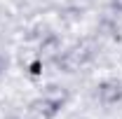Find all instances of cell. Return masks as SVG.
<instances>
[{
    "instance_id": "obj_5",
    "label": "cell",
    "mask_w": 122,
    "mask_h": 119,
    "mask_svg": "<svg viewBox=\"0 0 122 119\" xmlns=\"http://www.w3.org/2000/svg\"><path fill=\"white\" fill-rule=\"evenodd\" d=\"M5 65H7V61L2 59V54H0V73H2V70H5Z\"/></svg>"
},
{
    "instance_id": "obj_1",
    "label": "cell",
    "mask_w": 122,
    "mask_h": 119,
    "mask_svg": "<svg viewBox=\"0 0 122 119\" xmlns=\"http://www.w3.org/2000/svg\"><path fill=\"white\" fill-rule=\"evenodd\" d=\"M68 101V96L61 91V93H45L42 98H38V101H33V112L35 114H40L42 119H54L59 114L61 110H63V105Z\"/></svg>"
},
{
    "instance_id": "obj_3",
    "label": "cell",
    "mask_w": 122,
    "mask_h": 119,
    "mask_svg": "<svg viewBox=\"0 0 122 119\" xmlns=\"http://www.w3.org/2000/svg\"><path fill=\"white\" fill-rule=\"evenodd\" d=\"M96 98L106 107L117 105L122 101V82L120 79H103V82H99L96 84Z\"/></svg>"
},
{
    "instance_id": "obj_4",
    "label": "cell",
    "mask_w": 122,
    "mask_h": 119,
    "mask_svg": "<svg viewBox=\"0 0 122 119\" xmlns=\"http://www.w3.org/2000/svg\"><path fill=\"white\" fill-rule=\"evenodd\" d=\"M110 9L115 14H122V0H110Z\"/></svg>"
},
{
    "instance_id": "obj_2",
    "label": "cell",
    "mask_w": 122,
    "mask_h": 119,
    "mask_svg": "<svg viewBox=\"0 0 122 119\" xmlns=\"http://www.w3.org/2000/svg\"><path fill=\"white\" fill-rule=\"evenodd\" d=\"M92 51L87 45H75L71 47V49H66L63 54H59V59H56V65H59L63 73H75L80 65H85L87 61H89Z\"/></svg>"
}]
</instances>
